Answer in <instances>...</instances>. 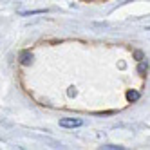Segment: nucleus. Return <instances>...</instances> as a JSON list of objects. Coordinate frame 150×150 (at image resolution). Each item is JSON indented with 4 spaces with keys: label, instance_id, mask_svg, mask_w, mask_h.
I'll return each mask as SVG.
<instances>
[{
    "label": "nucleus",
    "instance_id": "f257e3e1",
    "mask_svg": "<svg viewBox=\"0 0 150 150\" xmlns=\"http://www.w3.org/2000/svg\"><path fill=\"white\" fill-rule=\"evenodd\" d=\"M81 125H83V121L80 117H63V120H60V127H63V128H76Z\"/></svg>",
    "mask_w": 150,
    "mask_h": 150
},
{
    "label": "nucleus",
    "instance_id": "f03ea898",
    "mask_svg": "<svg viewBox=\"0 0 150 150\" xmlns=\"http://www.w3.org/2000/svg\"><path fill=\"white\" fill-rule=\"evenodd\" d=\"M33 60H35V56H33L31 51H22V52H20V63H22V65H25V67L31 65Z\"/></svg>",
    "mask_w": 150,
    "mask_h": 150
},
{
    "label": "nucleus",
    "instance_id": "7ed1b4c3",
    "mask_svg": "<svg viewBox=\"0 0 150 150\" xmlns=\"http://www.w3.org/2000/svg\"><path fill=\"white\" fill-rule=\"evenodd\" d=\"M137 72L141 74V76H145V74L148 72V62H139V65H137Z\"/></svg>",
    "mask_w": 150,
    "mask_h": 150
},
{
    "label": "nucleus",
    "instance_id": "20e7f679",
    "mask_svg": "<svg viewBox=\"0 0 150 150\" xmlns=\"http://www.w3.org/2000/svg\"><path fill=\"white\" fill-rule=\"evenodd\" d=\"M42 13H47V9H33V11H22L20 15H22V16H31V15H42Z\"/></svg>",
    "mask_w": 150,
    "mask_h": 150
},
{
    "label": "nucleus",
    "instance_id": "39448f33",
    "mask_svg": "<svg viewBox=\"0 0 150 150\" xmlns=\"http://www.w3.org/2000/svg\"><path fill=\"white\" fill-rule=\"evenodd\" d=\"M127 100H128V101H136V100H139V92H136V91H128V92H127Z\"/></svg>",
    "mask_w": 150,
    "mask_h": 150
},
{
    "label": "nucleus",
    "instance_id": "423d86ee",
    "mask_svg": "<svg viewBox=\"0 0 150 150\" xmlns=\"http://www.w3.org/2000/svg\"><path fill=\"white\" fill-rule=\"evenodd\" d=\"M103 148H107V150H123L125 146H121V145H105Z\"/></svg>",
    "mask_w": 150,
    "mask_h": 150
},
{
    "label": "nucleus",
    "instance_id": "0eeeda50",
    "mask_svg": "<svg viewBox=\"0 0 150 150\" xmlns=\"http://www.w3.org/2000/svg\"><path fill=\"white\" fill-rule=\"evenodd\" d=\"M67 94L71 96V98H72V96H76V89H74V87H71V89L67 91Z\"/></svg>",
    "mask_w": 150,
    "mask_h": 150
},
{
    "label": "nucleus",
    "instance_id": "6e6552de",
    "mask_svg": "<svg viewBox=\"0 0 150 150\" xmlns=\"http://www.w3.org/2000/svg\"><path fill=\"white\" fill-rule=\"evenodd\" d=\"M134 56H136L137 60H143V52H141V51H136V52H134Z\"/></svg>",
    "mask_w": 150,
    "mask_h": 150
}]
</instances>
